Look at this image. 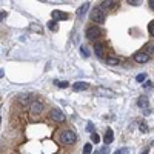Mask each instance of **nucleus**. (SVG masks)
<instances>
[{"label":"nucleus","mask_w":154,"mask_h":154,"mask_svg":"<svg viewBox=\"0 0 154 154\" xmlns=\"http://www.w3.org/2000/svg\"><path fill=\"white\" fill-rule=\"evenodd\" d=\"M60 140H62V143H65V145H72L75 140H77V136H75L74 131L68 130V131H63V133H62Z\"/></svg>","instance_id":"1"},{"label":"nucleus","mask_w":154,"mask_h":154,"mask_svg":"<svg viewBox=\"0 0 154 154\" xmlns=\"http://www.w3.org/2000/svg\"><path fill=\"white\" fill-rule=\"evenodd\" d=\"M80 54H82L83 57H89V53L86 51V48H85V46H80Z\"/></svg>","instance_id":"26"},{"label":"nucleus","mask_w":154,"mask_h":154,"mask_svg":"<svg viewBox=\"0 0 154 154\" xmlns=\"http://www.w3.org/2000/svg\"><path fill=\"white\" fill-rule=\"evenodd\" d=\"M94 51H96V56L99 59H105V49H103V46H102V45H96L94 46Z\"/></svg>","instance_id":"15"},{"label":"nucleus","mask_w":154,"mask_h":154,"mask_svg":"<svg viewBox=\"0 0 154 154\" xmlns=\"http://www.w3.org/2000/svg\"><path fill=\"white\" fill-rule=\"evenodd\" d=\"M91 20L96 22V23H103V22H105V12L102 11L99 6L94 8L93 12H91Z\"/></svg>","instance_id":"2"},{"label":"nucleus","mask_w":154,"mask_h":154,"mask_svg":"<svg viewBox=\"0 0 154 154\" xmlns=\"http://www.w3.org/2000/svg\"><path fill=\"white\" fill-rule=\"evenodd\" d=\"M116 6V2L114 0H105V2H102L100 5H99V8L102 9V11H108V9H111V8H114Z\"/></svg>","instance_id":"10"},{"label":"nucleus","mask_w":154,"mask_h":154,"mask_svg":"<svg viewBox=\"0 0 154 154\" xmlns=\"http://www.w3.org/2000/svg\"><path fill=\"white\" fill-rule=\"evenodd\" d=\"M91 151H93V145L91 143H86L83 146V154H91Z\"/></svg>","instance_id":"20"},{"label":"nucleus","mask_w":154,"mask_h":154,"mask_svg":"<svg viewBox=\"0 0 154 154\" xmlns=\"http://www.w3.org/2000/svg\"><path fill=\"white\" fill-rule=\"evenodd\" d=\"M100 154H108V146H103V149L100 151Z\"/></svg>","instance_id":"31"},{"label":"nucleus","mask_w":154,"mask_h":154,"mask_svg":"<svg viewBox=\"0 0 154 154\" xmlns=\"http://www.w3.org/2000/svg\"><path fill=\"white\" fill-rule=\"evenodd\" d=\"M106 63H108V65H111V66H116V65H119V63H120V60L117 57H108L106 59Z\"/></svg>","instance_id":"16"},{"label":"nucleus","mask_w":154,"mask_h":154,"mask_svg":"<svg viewBox=\"0 0 154 154\" xmlns=\"http://www.w3.org/2000/svg\"><path fill=\"white\" fill-rule=\"evenodd\" d=\"M148 32H149V35H151V37L154 35V20H151V22H149V25H148Z\"/></svg>","instance_id":"22"},{"label":"nucleus","mask_w":154,"mask_h":154,"mask_svg":"<svg viewBox=\"0 0 154 154\" xmlns=\"http://www.w3.org/2000/svg\"><path fill=\"white\" fill-rule=\"evenodd\" d=\"M51 119H53L54 122H57V123H62V122L66 120L65 119V114H63L59 108H54L53 111H51Z\"/></svg>","instance_id":"5"},{"label":"nucleus","mask_w":154,"mask_h":154,"mask_svg":"<svg viewBox=\"0 0 154 154\" xmlns=\"http://www.w3.org/2000/svg\"><path fill=\"white\" fill-rule=\"evenodd\" d=\"M145 79H146V75H145V74H139V75L136 77V80H137L139 83H142V82H145Z\"/></svg>","instance_id":"25"},{"label":"nucleus","mask_w":154,"mask_h":154,"mask_svg":"<svg viewBox=\"0 0 154 154\" xmlns=\"http://www.w3.org/2000/svg\"><path fill=\"white\" fill-rule=\"evenodd\" d=\"M51 17H53V20H56V22H60V20H66L68 19V14H66V12H63V11L54 9L53 14H51Z\"/></svg>","instance_id":"7"},{"label":"nucleus","mask_w":154,"mask_h":154,"mask_svg":"<svg viewBox=\"0 0 154 154\" xmlns=\"http://www.w3.org/2000/svg\"><path fill=\"white\" fill-rule=\"evenodd\" d=\"M112 140H114V133H112L111 128H108L106 133H105V137H103V142L106 145H109V143H112Z\"/></svg>","instance_id":"14"},{"label":"nucleus","mask_w":154,"mask_h":154,"mask_svg":"<svg viewBox=\"0 0 154 154\" xmlns=\"http://www.w3.org/2000/svg\"><path fill=\"white\" fill-rule=\"evenodd\" d=\"M130 5H133V6H139L140 3H142V0H126Z\"/></svg>","instance_id":"24"},{"label":"nucleus","mask_w":154,"mask_h":154,"mask_svg":"<svg viewBox=\"0 0 154 154\" xmlns=\"http://www.w3.org/2000/svg\"><path fill=\"white\" fill-rule=\"evenodd\" d=\"M48 28H49L51 31H57V28H59V26H57V22H56V20L49 22V23H48Z\"/></svg>","instance_id":"19"},{"label":"nucleus","mask_w":154,"mask_h":154,"mask_svg":"<svg viewBox=\"0 0 154 154\" xmlns=\"http://www.w3.org/2000/svg\"><path fill=\"white\" fill-rule=\"evenodd\" d=\"M88 88H89V85L85 83V82H77V83L72 85V89H74V91H86Z\"/></svg>","instance_id":"13"},{"label":"nucleus","mask_w":154,"mask_h":154,"mask_svg":"<svg viewBox=\"0 0 154 154\" xmlns=\"http://www.w3.org/2000/svg\"><path fill=\"white\" fill-rule=\"evenodd\" d=\"M86 130H88V133H94V125L89 122V123L86 125Z\"/></svg>","instance_id":"28"},{"label":"nucleus","mask_w":154,"mask_h":154,"mask_svg":"<svg viewBox=\"0 0 154 154\" xmlns=\"http://www.w3.org/2000/svg\"><path fill=\"white\" fill-rule=\"evenodd\" d=\"M43 111V103L42 102H38V100H34L29 103V112L32 116H38V114H42Z\"/></svg>","instance_id":"3"},{"label":"nucleus","mask_w":154,"mask_h":154,"mask_svg":"<svg viewBox=\"0 0 154 154\" xmlns=\"http://www.w3.org/2000/svg\"><path fill=\"white\" fill-rule=\"evenodd\" d=\"M145 88H151L152 89V82L151 80H145V85H143Z\"/></svg>","instance_id":"29"},{"label":"nucleus","mask_w":154,"mask_h":154,"mask_svg":"<svg viewBox=\"0 0 154 154\" xmlns=\"http://www.w3.org/2000/svg\"><path fill=\"white\" fill-rule=\"evenodd\" d=\"M114 154H130V149L128 148H120V149H117Z\"/></svg>","instance_id":"23"},{"label":"nucleus","mask_w":154,"mask_h":154,"mask_svg":"<svg viewBox=\"0 0 154 154\" xmlns=\"http://www.w3.org/2000/svg\"><path fill=\"white\" fill-rule=\"evenodd\" d=\"M149 8L154 9V0H149Z\"/></svg>","instance_id":"32"},{"label":"nucleus","mask_w":154,"mask_h":154,"mask_svg":"<svg viewBox=\"0 0 154 154\" xmlns=\"http://www.w3.org/2000/svg\"><path fill=\"white\" fill-rule=\"evenodd\" d=\"M54 85H56L57 88H68V86H69V83H68L66 80H54Z\"/></svg>","instance_id":"17"},{"label":"nucleus","mask_w":154,"mask_h":154,"mask_svg":"<svg viewBox=\"0 0 154 154\" xmlns=\"http://www.w3.org/2000/svg\"><path fill=\"white\" fill-rule=\"evenodd\" d=\"M88 9H89V3L86 2V3H83L79 9H77V12H75V16L77 17H79V19H82L85 14H86V12H88Z\"/></svg>","instance_id":"11"},{"label":"nucleus","mask_w":154,"mask_h":154,"mask_svg":"<svg viewBox=\"0 0 154 154\" xmlns=\"http://www.w3.org/2000/svg\"><path fill=\"white\" fill-rule=\"evenodd\" d=\"M93 136H91V139H93V142L94 143H97V142H100V137H99V134H96V133H91Z\"/></svg>","instance_id":"27"},{"label":"nucleus","mask_w":154,"mask_h":154,"mask_svg":"<svg viewBox=\"0 0 154 154\" xmlns=\"http://www.w3.org/2000/svg\"><path fill=\"white\" fill-rule=\"evenodd\" d=\"M5 17H6V12L5 11H0V20H3Z\"/></svg>","instance_id":"30"},{"label":"nucleus","mask_w":154,"mask_h":154,"mask_svg":"<svg viewBox=\"0 0 154 154\" xmlns=\"http://www.w3.org/2000/svg\"><path fill=\"white\" fill-rule=\"evenodd\" d=\"M32 31H35V32H38V34H42V26H38V25H35V23H32L31 26H29Z\"/></svg>","instance_id":"21"},{"label":"nucleus","mask_w":154,"mask_h":154,"mask_svg":"<svg viewBox=\"0 0 154 154\" xmlns=\"http://www.w3.org/2000/svg\"><path fill=\"white\" fill-rule=\"evenodd\" d=\"M137 123H139V128L142 130V133H148V126H146V123L143 120H139Z\"/></svg>","instance_id":"18"},{"label":"nucleus","mask_w":154,"mask_h":154,"mask_svg":"<svg viewBox=\"0 0 154 154\" xmlns=\"http://www.w3.org/2000/svg\"><path fill=\"white\" fill-rule=\"evenodd\" d=\"M102 35V31L99 26H89L86 29V37L89 38V40H97V38Z\"/></svg>","instance_id":"4"},{"label":"nucleus","mask_w":154,"mask_h":154,"mask_svg":"<svg viewBox=\"0 0 154 154\" xmlns=\"http://www.w3.org/2000/svg\"><path fill=\"white\" fill-rule=\"evenodd\" d=\"M17 100H19V103H20V105L28 106V103H31V96H29V94H20Z\"/></svg>","instance_id":"12"},{"label":"nucleus","mask_w":154,"mask_h":154,"mask_svg":"<svg viewBox=\"0 0 154 154\" xmlns=\"http://www.w3.org/2000/svg\"><path fill=\"white\" fill-rule=\"evenodd\" d=\"M137 105H139V108H142L146 114L149 112V111H148V108H149V100H148V96H140V97H139V100H137Z\"/></svg>","instance_id":"6"},{"label":"nucleus","mask_w":154,"mask_h":154,"mask_svg":"<svg viewBox=\"0 0 154 154\" xmlns=\"http://www.w3.org/2000/svg\"><path fill=\"white\" fill-rule=\"evenodd\" d=\"M96 94H97V96H103V97H114V93L111 91V89L102 88V86L96 88Z\"/></svg>","instance_id":"9"},{"label":"nucleus","mask_w":154,"mask_h":154,"mask_svg":"<svg viewBox=\"0 0 154 154\" xmlns=\"http://www.w3.org/2000/svg\"><path fill=\"white\" fill-rule=\"evenodd\" d=\"M3 75H5V72H3L2 69H0V77H3Z\"/></svg>","instance_id":"33"},{"label":"nucleus","mask_w":154,"mask_h":154,"mask_svg":"<svg viewBox=\"0 0 154 154\" xmlns=\"http://www.w3.org/2000/svg\"><path fill=\"white\" fill-rule=\"evenodd\" d=\"M142 154H148V149H145V151H143V152H142Z\"/></svg>","instance_id":"34"},{"label":"nucleus","mask_w":154,"mask_h":154,"mask_svg":"<svg viewBox=\"0 0 154 154\" xmlns=\"http://www.w3.org/2000/svg\"><path fill=\"white\" fill-rule=\"evenodd\" d=\"M0 120H2V119H0Z\"/></svg>","instance_id":"35"},{"label":"nucleus","mask_w":154,"mask_h":154,"mask_svg":"<svg viewBox=\"0 0 154 154\" xmlns=\"http://www.w3.org/2000/svg\"><path fill=\"white\" fill-rule=\"evenodd\" d=\"M149 59H151V56L146 53H136L134 54V60L137 63H146V62H149Z\"/></svg>","instance_id":"8"}]
</instances>
